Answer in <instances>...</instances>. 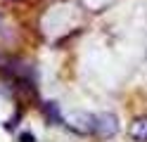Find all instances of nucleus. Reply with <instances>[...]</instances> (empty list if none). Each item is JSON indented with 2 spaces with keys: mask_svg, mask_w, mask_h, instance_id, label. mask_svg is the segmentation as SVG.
I'll list each match as a JSON object with an SVG mask.
<instances>
[{
  "mask_svg": "<svg viewBox=\"0 0 147 142\" xmlns=\"http://www.w3.org/2000/svg\"><path fill=\"white\" fill-rule=\"evenodd\" d=\"M116 133H119V118L112 111L95 114V133L93 135H97V137H114Z\"/></svg>",
  "mask_w": 147,
  "mask_h": 142,
  "instance_id": "nucleus-1",
  "label": "nucleus"
},
{
  "mask_svg": "<svg viewBox=\"0 0 147 142\" xmlns=\"http://www.w3.org/2000/svg\"><path fill=\"white\" fill-rule=\"evenodd\" d=\"M43 111H45V116H48V118H52L55 123H62V116H59V109H57V104H55V102H45V107H43Z\"/></svg>",
  "mask_w": 147,
  "mask_h": 142,
  "instance_id": "nucleus-4",
  "label": "nucleus"
},
{
  "mask_svg": "<svg viewBox=\"0 0 147 142\" xmlns=\"http://www.w3.org/2000/svg\"><path fill=\"white\" fill-rule=\"evenodd\" d=\"M128 135H131L135 142H147V114H145V116H138V118L131 123Z\"/></svg>",
  "mask_w": 147,
  "mask_h": 142,
  "instance_id": "nucleus-3",
  "label": "nucleus"
},
{
  "mask_svg": "<svg viewBox=\"0 0 147 142\" xmlns=\"http://www.w3.org/2000/svg\"><path fill=\"white\" fill-rule=\"evenodd\" d=\"M19 142H36V135H33V133H22Z\"/></svg>",
  "mask_w": 147,
  "mask_h": 142,
  "instance_id": "nucleus-5",
  "label": "nucleus"
},
{
  "mask_svg": "<svg viewBox=\"0 0 147 142\" xmlns=\"http://www.w3.org/2000/svg\"><path fill=\"white\" fill-rule=\"evenodd\" d=\"M67 126L71 130L81 133V135H93L95 133V114H86V111L71 114V116L67 118Z\"/></svg>",
  "mask_w": 147,
  "mask_h": 142,
  "instance_id": "nucleus-2",
  "label": "nucleus"
}]
</instances>
